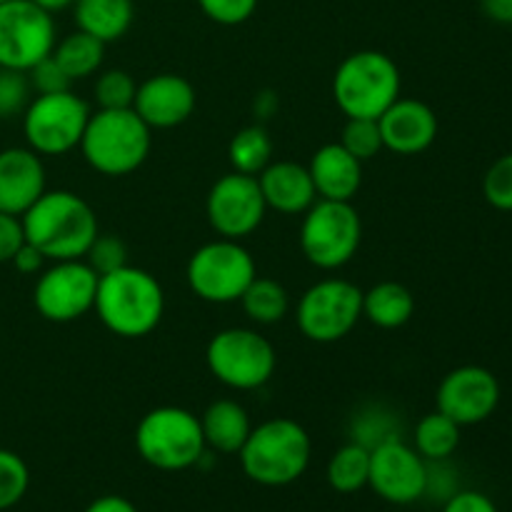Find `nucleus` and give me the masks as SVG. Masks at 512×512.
<instances>
[{
	"label": "nucleus",
	"instance_id": "2",
	"mask_svg": "<svg viewBox=\"0 0 512 512\" xmlns=\"http://www.w3.org/2000/svg\"><path fill=\"white\" fill-rule=\"evenodd\" d=\"M95 315L113 335L138 340L153 333L165 315V293L153 273L135 265L100 275Z\"/></svg>",
	"mask_w": 512,
	"mask_h": 512
},
{
	"label": "nucleus",
	"instance_id": "13",
	"mask_svg": "<svg viewBox=\"0 0 512 512\" xmlns=\"http://www.w3.org/2000/svg\"><path fill=\"white\" fill-rule=\"evenodd\" d=\"M55 18L30 0L0 3V68L28 73L58 43Z\"/></svg>",
	"mask_w": 512,
	"mask_h": 512
},
{
	"label": "nucleus",
	"instance_id": "3",
	"mask_svg": "<svg viewBox=\"0 0 512 512\" xmlns=\"http://www.w3.org/2000/svg\"><path fill=\"white\" fill-rule=\"evenodd\" d=\"M78 148L95 173L105 178H123L135 173L148 160L153 148V130L133 108H98L90 113Z\"/></svg>",
	"mask_w": 512,
	"mask_h": 512
},
{
	"label": "nucleus",
	"instance_id": "10",
	"mask_svg": "<svg viewBox=\"0 0 512 512\" xmlns=\"http://www.w3.org/2000/svg\"><path fill=\"white\" fill-rule=\"evenodd\" d=\"M295 320L310 343H338L363 320V290L343 278L318 280L300 295Z\"/></svg>",
	"mask_w": 512,
	"mask_h": 512
},
{
	"label": "nucleus",
	"instance_id": "36",
	"mask_svg": "<svg viewBox=\"0 0 512 512\" xmlns=\"http://www.w3.org/2000/svg\"><path fill=\"white\" fill-rule=\"evenodd\" d=\"M198 5L208 20L233 28V25H243L253 18L258 0H198Z\"/></svg>",
	"mask_w": 512,
	"mask_h": 512
},
{
	"label": "nucleus",
	"instance_id": "29",
	"mask_svg": "<svg viewBox=\"0 0 512 512\" xmlns=\"http://www.w3.org/2000/svg\"><path fill=\"white\" fill-rule=\"evenodd\" d=\"M460 445V425L443 415L440 410L425 415L418 425H415V450L423 455L428 463L433 460H450V455L458 450Z\"/></svg>",
	"mask_w": 512,
	"mask_h": 512
},
{
	"label": "nucleus",
	"instance_id": "31",
	"mask_svg": "<svg viewBox=\"0 0 512 512\" xmlns=\"http://www.w3.org/2000/svg\"><path fill=\"white\" fill-rule=\"evenodd\" d=\"M340 145H343L350 155H355L360 163L373 160L375 155H380V150H385L378 120L348 118L345 120L343 135H340Z\"/></svg>",
	"mask_w": 512,
	"mask_h": 512
},
{
	"label": "nucleus",
	"instance_id": "33",
	"mask_svg": "<svg viewBox=\"0 0 512 512\" xmlns=\"http://www.w3.org/2000/svg\"><path fill=\"white\" fill-rule=\"evenodd\" d=\"M33 100L28 73L13 68H0V118L23 115Z\"/></svg>",
	"mask_w": 512,
	"mask_h": 512
},
{
	"label": "nucleus",
	"instance_id": "1",
	"mask_svg": "<svg viewBox=\"0 0 512 512\" xmlns=\"http://www.w3.org/2000/svg\"><path fill=\"white\" fill-rule=\"evenodd\" d=\"M23 233L45 260H83L98 238V218L85 198L70 190H45L23 215Z\"/></svg>",
	"mask_w": 512,
	"mask_h": 512
},
{
	"label": "nucleus",
	"instance_id": "15",
	"mask_svg": "<svg viewBox=\"0 0 512 512\" xmlns=\"http://www.w3.org/2000/svg\"><path fill=\"white\" fill-rule=\"evenodd\" d=\"M425 483H428V460L400 435L370 450L368 485L383 500L393 505L418 503L425 498Z\"/></svg>",
	"mask_w": 512,
	"mask_h": 512
},
{
	"label": "nucleus",
	"instance_id": "27",
	"mask_svg": "<svg viewBox=\"0 0 512 512\" xmlns=\"http://www.w3.org/2000/svg\"><path fill=\"white\" fill-rule=\"evenodd\" d=\"M228 160L235 173L258 178L273 163V138L263 125H248L230 140Z\"/></svg>",
	"mask_w": 512,
	"mask_h": 512
},
{
	"label": "nucleus",
	"instance_id": "16",
	"mask_svg": "<svg viewBox=\"0 0 512 512\" xmlns=\"http://www.w3.org/2000/svg\"><path fill=\"white\" fill-rule=\"evenodd\" d=\"M435 405L460 428L480 425L498 410L500 383L483 365H460L440 380Z\"/></svg>",
	"mask_w": 512,
	"mask_h": 512
},
{
	"label": "nucleus",
	"instance_id": "44",
	"mask_svg": "<svg viewBox=\"0 0 512 512\" xmlns=\"http://www.w3.org/2000/svg\"><path fill=\"white\" fill-rule=\"evenodd\" d=\"M30 3H35L40 10H45V13L55 15V13H63V10L73 8L75 0H30Z\"/></svg>",
	"mask_w": 512,
	"mask_h": 512
},
{
	"label": "nucleus",
	"instance_id": "12",
	"mask_svg": "<svg viewBox=\"0 0 512 512\" xmlns=\"http://www.w3.org/2000/svg\"><path fill=\"white\" fill-rule=\"evenodd\" d=\"M100 275L85 260H55L38 273L33 305L50 323H73L95 305Z\"/></svg>",
	"mask_w": 512,
	"mask_h": 512
},
{
	"label": "nucleus",
	"instance_id": "42",
	"mask_svg": "<svg viewBox=\"0 0 512 512\" xmlns=\"http://www.w3.org/2000/svg\"><path fill=\"white\" fill-rule=\"evenodd\" d=\"M480 10L493 23L512 25V0H480Z\"/></svg>",
	"mask_w": 512,
	"mask_h": 512
},
{
	"label": "nucleus",
	"instance_id": "43",
	"mask_svg": "<svg viewBox=\"0 0 512 512\" xmlns=\"http://www.w3.org/2000/svg\"><path fill=\"white\" fill-rule=\"evenodd\" d=\"M85 512H138V508L128 498H120V495H103V498L93 500Z\"/></svg>",
	"mask_w": 512,
	"mask_h": 512
},
{
	"label": "nucleus",
	"instance_id": "26",
	"mask_svg": "<svg viewBox=\"0 0 512 512\" xmlns=\"http://www.w3.org/2000/svg\"><path fill=\"white\" fill-rule=\"evenodd\" d=\"M243 305V313L255 325H275L285 320L290 313V295L278 280L273 278H258L255 275L253 283L245 288V293L238 300Z\"/></svg>",
	"mask_w": 512,
	"mask_h": 512
},
{
	"label": "nucleus",
	"instance_id": "30",
	"mask_svg": "<svg viewBox=\"0 0 512 512\" xmlns=\"http://www.w3.org/2000/svg\"><path fill=\"white\" fill-rule=\"evenodd\" d=\"M95 103L100 110H125L133 108L135 93H138V83L128 70H105L95 80Z\"/></svg>",
	"mask_w": 512,
	"mask_h": 512
},
{
	"label": "nucleus",
	"instance_id": "21",
	"mask_svg": "<svg viewBox=\"0 0 512 512\" xmlns=\"http://www.w3.org/2000/svg\"><path fill=\"white\" fill-rule=\"evenodd\" d=\"M308 170L320 200L353 203L360 185H363V163L340 143H328L315 150Z\"/></svg>",
	"mask_w": 512,
	"mask_h": 512
},
{
	"label": "nucleus",
	"instance_id": "7",
	"mask_svg": "<svg viewBox=\"0 0 512 512\" xmlns=\"http://www.w3.org/2000/svg\"><path fill=\"white\" fill-rule=\"evenodd\" d=\"M363 243V220L353 203L315 200L303 213L300 250L318 270H340L358 255Z\"/></svg>",
	"mask_w": 512,
	"mask_h": 512
},
{
	"label": "nucleus",
	"instance_id": "23",
	"mask_svg": "<svg viewBox=\"0 0 512 512\" xmlns=\"http://www.w3.org/2000/svg\"><path fill=\"white\" fill-rule=\"evenodd\" d=\"M73 18L78 30L108 45L130 30L135 20V3L133 0H75Z\"/></svg>",
	"mask_w": 512,
	"mask_h": 512
},
{
	"label": "nucleus",
	"instance_id": "14",
	"mask_svg": "<svg viewBox=\"0 0 512 512\" xmlns=\"http://www.w3.org/2000/svg\"><path fill=\"white\" fill-rule=\"evenodd\" d=\"M268 205L258 178L243 173H228L210 188L205 200L208 223L220 238L245 240L263 225Z\"/></svg>",
	"mask_w": 512,
	"mask_h": 512
},
{
	"label": "nucleus",
	"instance_id": "41",
	"mask_svg": "<svg viewBox=\"0 0 512 512\" xmlns=\"http://www.w3.org/2000/svg\"><path fill=\"white\" fill-rule=\"evenodd\" d=\"M45 263H48V260H45V255L40 253L38 248H33L28 240L20 245L18 253H15L13 260H10V265H13L20 275H38L40 270L45 268Z\"/></svg>",
	"mask_w": 512,
	"mask_h": 512
},
{
	"label": "nucleus",
	"instance_id": "34",
	"mask_svg": "<svg viewBox=\"0 0 512 512\" xmlns=\"http://www.w3.org/2000/svg\"><path fill=\"white\" fill-rule=\"evenodd\" d=\"M85 263L98 275H108L113 270H120L128 265V245L118 235H100L93 240V245L85 253Z\"/></svg>",
	"mask_w": 512,
	"mask_h": 512
},
{
	"label": "nucleus",
	"instance_id": "45",
	"mask_svg": "<svg viewBox=\"0 0 512 512\" xmlns=\"http://www.w3.org/2000/svg\"><path fill=\"white\" fill-rule=\"evenodd\" d=\"M0 3H8V0H0Z\"/></svg>",
	"mask_w": 512,
	"mask_h": 512
},
{
	"label": "nucleus",
	"instance_id": "8",
	"mask_svg": "<svg viewBox=\"0 0 512 512\" xmlns=\"http://www.w3.org/2000/svg\"><path fill=\"white\" fill-rule=\"evenodd\" d=\"M205 363L213 378L230 390H258L270 383L278 353L265 335L253 328H225L210 338Z\"/></svg>",
	"mask_w": 512,
	"mask_h": 512
},
{
	"label": "nucleus",
	"instance_id": "20",
	"mask_svg": "<svg viewBox=\"0 0 512 512\" xmlns=\"http://www.w3.org/2000/svg\"><path fill=\"white\" fill-rule=\"evenodd\" d=\"M258 185L268 210L280 215H303L318 200L308 165L293 160H273L258 175Z\"/></svg>",
	"mask_w": 512,
	"mask_h": 512
},
{
	"label": "nucleus",
	"instance_id": "32",
	"mask_svg": "<svg viewBox=\"0 0 512 512\" xmlns=\"http://www.w3.org/2000/svg\"><path fill=\"white\" fill-rule=\"evenodd\" d=\"M30 485V470L13 450L0 448V512L10 510L23 500Z\"/></svg>",
	"mask_w": 512,
	"mask_h": 512
},
{
	"label": "nucleus",
	"instance_id": "19",
	"mask_svg": "<svg viewBox=\"0 0 512 512\" xmlns=\"http://www.w3.org/2000/svg\"><path fill=\"white\" fill-rule=\"evenodd\" d=\"M48 190L43 155L28 145L0 150V210L10 215H23L40 195Z\"/></svg>",
	"mask_w": 512,
	"mask_h": 512
},
{
	"label": "nucleus",
	"instance_id": "4",
	"mask_svg": "<svg viewBox=\"0 0 512 512\" xmlns=\"http://www.w3.org/2000/svg\"><path fill=\"white\" fill-rule=\"evenodd\" d=\"M238 455L243 473L253 483L283 488L308 470L313 443L300 423L290 418H273L250 430Z\"/></svg>",
	"mask_w": 512,
	"mask_h": 512
},
{
	"label": "nucleus",
	"instance_id": "28",
	"mask_svg": "<svg viewBox=\"0 0 512 512\" xmlns=\"http://www.w3.org/2000/svg\"><path fill=\"white\" fill-rule=\"evenodd\" d=\"M328 485L335 493H358L368 488L370 478V450L360 443H348L330 458L328 470H325Z\"/></svg>",
	"mask_w": 512,
	"mask_h": 512
},
{
	"label": "nucleus",
	"instance_id": "37",
	"mask_svg": "<svg viewBox=\"0 0 512 512\" xmlns=\"http://www.w3.org/2000/svg\"><path fill=\"white\" fill-rule=\"evenodd\" d=\"M28 80L35 95H50V93H63V90H73V80H70L68 73L60 68L58 60L53 58V53L28 70Z\"/></svg>",
	"mask_w": 512,
	"mask_h": 512
},
{
	"label": "nucleus",
	"instance_id": "25",
	"mask_svg": "<svg viewBox=\"0 0 512 512\" xmlns=\"http://www.w3.org/2000/svg\"><path fill=\"white\" fill-rule=\"evenodd\" d=\"M53 58L75 83V80H85L98 73L105 60V43L83 30H73L55 43Z\"/></svg>",
	"mask_w": 512,
	"mask_h": 512
},
{
	"label": "nucleus",
	"instance_id": "17",
	"mask_svg": "<svg viewBox=\"0 0 512 512\" xmlns=\"http://www.w3.org/2000/svg\"><path fill=\"white\" fill-rule=\"evenodd\" d=\"M198 105L193 83L183 75L158 73L138 83L133 110L150 130H170L190 120Z\"/></svg>",
	"mask_w": 512,
	"mask_h": 512
},
{
	"label": "nucleus",
	"instance_id": "40",
	"mask_svg": "<svg viewBox=\"0 0 512 512\" xmlns=\"http://www.w3.org/2000/svg\"><path fill=\"white\" fill-rule=\"evenodd\" d=\"M443 512H500L498 505L480 490H458L443 503Z\"/></svg>",
	"mask_w": 512,
	"mask_h": 512
},
{
	"label": "nucleus",
	"instance_id": "6",
	"mask_svg": "<svg viewBox=\"0 0 512 512\" xmlns=\"http://www.w3.org/2000/svg\"><path fill=\"white\" fill-rule=\"evenodd\" d=\"M135 450L150 468L180 473L198 465L208 448L198 415L178 405H160L140 418L135 428Z\"/></svg>",
	"mask_w": 512,
	"mask_h": 512
},
{
	"label": "nucleus",
	"instance_id": "38",
	"mask_svg": "<svg viewBox=\"0 0 512 512\" xmlns=\"http://www.w3.org/2000/svg\"><path fill=\"white\" fill-rule=\"evenodd\" d=\"M458 493V475L450 468L448 460H433L428 463V483H425V495L445 503Z\"/></svg>",
	"mask_w": 512,
	"mask_h": 512
},
{
	"label": "nucleus",
	"instance_id": "35",
	"mask_svg": "<svg viewBox=\"0 0 512 512\" xmlns=\"http://www.w3.org/2000/svg\"><path fill=\"white\" fill-rule=\"evenodd\" d=\"M483 195L495 210L512 213V153L490 165L483 178Z\"/></svg>",
	"mask_w": 512,
	"mask_h": 512
},
{
	"label": "nucleus",
	"instance_id": "39",
	"mask_svg": "<svg viewBox=\"0 0 512 512\" xmlns=\"http://www.w3.org/2000/svg\"><path fill=\"white\" fill-rule=\"evenodd\" d=\"M23 243V220H20L18 215H10L0 210V263H10Z\"/></svg>",
	"mask_w": 512,
	"mask_h": 512
},
{
	"label": "nucleus",
	"instance_id": "18",
	"mask_svg": "<svg viewBox=\"0 0 512 512\" xmlns=\"http://www.w3.org/2000/svg\"><path fill=\"white\" fill-rule=\"evenodd\" d=\"M385 150L395 155H420L438 138V115L428 103L398 98L378 118Z\"/></svg>",
	"mask_w": 512,
	"mask_h": 512
},
{
	"label": "nucleus",
	"instance_id": "5",
	"mask_svg": "<svg viewBox=\"0 0 512 512\" xmlns=\"http://www.w3.org/2000/svg\"><path fill=\"white\" fill-rule=\"evenodd\" d=\"M400 88V68L380 50H355L333 75V98L345 118L378 120L400 98Z\"/></svg>",
	"mask_w": 512,
	"mask_h": 512
},
{
	"label": "nucleus",
	"instance_id": "22",
	"mask_svg": "<svg viewBox=\"0 0 512 512\" xmlns=\"http://www.w3.org/2000/svg\"><path fill=\"white\" fill-rule=\"evenodd\" d=\"M200 428H203L205 448L223 455H238L240 448L248 440L253 423L250 415L238 400H215L200 415Z\"/></svg>",
	"mask_w": 512,
	"mask_h": 512
},
{
	"label": "nucleus",
	"instance_id": "9",
	"mask_svg": "<svg viewBox=\"0 0 512 512\" xmlns=\"http://www.w3.org/2000/svg\"><path fill=\"white\" fill-rule=\"evenodd\" d=\"M255 260L240 240L218 238L200 245L188 260L185 280L200 300L213 305L238 303L255 280Z\"/></svg>",
	"mask_w": 512,
	"mask_h": 512
},
{
	"label": "nucleus",
	"instance_id": "11",
	"mask_svg": "<svg viewBox=\"0 0 512 512\" xmlns=\"http://www.w3.org/2000/svg\"><path fill=\"white\" fill-rule=\"evenodd\" d=\"M90 105L73 90L35 95L23 113V135L38 155H65L80 145Z\"/></svg>",
	"mask_w": 512,
	"mask_h": 512
},
{
	"label": "nucleus",
	"instance_id": "24",
	"mask_svg": "<svg viewBox=\"0 0 512 512\" xmlns=\"http://www.w3.org/2000/svg\"><path fill=\"white\" fill-rule=\"evenodd\" d=\"M415 315V295L395 280H383L363 290V318L383 330H398Z\"/></svg>",
	"mask_w": 512,
	"mask_h": 512
}]
</instances>
